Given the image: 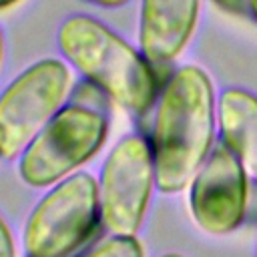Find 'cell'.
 <instances>
[{
  "label": "cell",
  "instance_id": "obj_11",
  "mask_svg": "<svg viewBox=\"0 0 257 257\" xmlns=\"http://www.w3.org/2000/svg\"><path fill=\"white\" fill-rule=\"evenodd\" d=\"M0 257H16V245L12 239V233L0 215Z\"/></svg>",
  "mask_w": 257,
  "mask_h": 257
},
{
  "label": "cell",
  "instance_id": "obj_14",
  "mask_svg": "<svg viewBox=\"0 0 257 257\" xmlns=\"http://www.w3.org/2000/svg\"><path fill=\"white\" fill-rule=\"evenodd\" d=\"M247 4V12L251 14V18L257 22V0H245Z\"/></svg>",
  "mask_w": 257,
  "mask_h": 257
},
{
  "label": "cell",
  "instance_id": "obj_15",
  "mask_svg": "<svg viewBox=\"0 0 257 257\" xmlns=\"http://www.w3.org/2000/svg\"><path fill=\"white\" fill-rule=\"evenodd\" d=\"M22 0H0V10H8V8H12V6H16V4H20Z\"/></svg>",
  "mask_w": 257,
  "mask_h": 257
},
{
  "label": "cell",
  "instance_id": "obj_12",
  "mask_svg": "<svg viewBox=\"0 0 257 257\" xmlns=\"http://www.w3.org/2000/svg\"><path fill=\"white\" fill-rule=\"evenodd\" d=\"M219 6H223L225 10H235V12H241L243 8L247 10V4H245V0H215Z\"/></svg>",
  "mask_w": 257,
  "mask_h": 257
},
{
  "label": "cell",
  "instance_id": "obj_6",
  "mask_svg": "<svg viewBox=\"0 0 257 257\" xmlns=\"http://www.w3.org/2000/svg\"><path fill=\"white\" fill-rule=\"evenodd\" d=\"M98 181L100 223L108 235H137L157 187L151 141L131 133L108 151Z\"/></svg>",
  "mask_w": 257,
  "mask_h": 257
},
{
  "label": "cell",
  "instance_id": "obj_4",
  "mask_svg": "<svg viewBox=\"0 0 257 257\" xmlns=\"http://www.w3.org/2000/svg\"><path fill=\"white\" fill-rule=\"evenodd\" d=\"M106 137L104 112L78 102L64 104L20 153L18 175L28 187H52L90 161Z\"/></svg>",
  "mask_w": 257,
  "mask_h": 257
},
{
  "label": "cell",
  "instance_id": "obj_1",
  "mask_svg": "<svg viewBox=\"0 0 257 257\" xmlns=\"http://www.w3.org/2000/svg\"><path fill=\"white\" fill-rule=\"evenodd\" d=\"M217 98L211 76L195 64L179 66L157 96L151 149L157 189L165 195L189 187L215 147Z\"/></svg>",
  "mask_w": 257,
  "mask_h": 257
},
{
  "label": "cell",
  "instance_id": "obj_5",
  "mask_svg": "<svg viewBox=\"0 0 257 257\" xmlns=\"http://www.w3.org/2000/svg\"><path fill=\"white\" fill-rule=\"evenodd\" d=\"M72 72L64 58H40L0 92V159L12 161L64 106Z\"/></svg>",
  "mask_w": 257,
  "mask_h": 257
},
{
  "label": "cell",
  "instance_id": "obj_17",
  "mask_svg": "<svg viewBox=\"0 0 257 257\" xmlns=\"http://www.w3.org/2000/svg\"><path fill=\"white\" fill-rule=\"evenodd\" d=\"M161 257H183L181 253H163Z\"/></svg>",
  "mask_w": 257,
  "mask_h": 257
},
{
  "label": "cell",
  "instance_id": "obj_8",
  "mask_svg": "<svg viewBox=\"0 0 257 257\" xmlns=\"http://www.w3.org/2000/svg\"><path fill=\"white\" fill-rule=\"evenodd\" d=\"M201 0H141L139 50L155 64L175 62L193 38Z\"/></svg>",
  "mask_w": 257,
  "mask_h": 257
},
{
  "label": "cell",
  "instance_id": "obj_10",
  "mask_svg": "<svg viewBox=\"0 0 257 257\" xmlns=\"http://www.w3.org/2000/svg\"><path fill=\"white\" fill-rule=\"evenodd\" d=\"M80 257H145V247L137 235H108Z\"/></svg>",
  "mask_w": 257,
  "mask_h": 257
},
{
  "label": "cell",
  "instance_id": "obj_7",
  "mask_svg": "<svg viewBox=\"0 0 257 257\" xmlns=\"http://www.w3.org/2000/svg\"><path fill=\"white\" fill-rule=\"evenodd\" d=\"M249 175L223 145H215L189 183V211L195 225L209 235H229L245 219Z\"/></svg>",
  "mask_w": 257,
  "mask_h": 257
},
{
  "label": "cell",
  "instance_id": "obj_2",
  "mask_svg": "<svg viewBox=\"0 0 257 257\" xmlns=\"http://www.w3.org/2000/svg\"><path fill=\"white\" fill-rule=\"evenodd\" d=\"M56 44L74 70L126 112L141 116L157 100L153 64L102 20L82 12L66 16L56 30Z\"/></svg>",
  "mask_w": 257,
  "mask_h": 257
},
{
  "label": "cell",
  "instance_id": "obj_16",
  "mask_svg": "<svg viewBox=\"0 0 257 257\" xmlns=\"http://www.w3.org/2000/svg\"><path fill=\"white\" fill-rule=\"evenodd\" d=\"M2 60H4V34L0 28V66H2Z\"/></svg>",
  "mask_w": 257,
  "mask_h": 257
},
{
  "label": "cell",
  "instance_id": "obj_13",
  "mask_svg": "<svg viewBox=\"0 0 257 257\" xmlns=\"http://www.w3.org/2000/svg\"><path fill=\"white\" fill-rule=\"evenodd\" d=\"M88 2L94 6H100V8H120V6L128 4L131 0H88Z\"/></svg>",
  "mask_w": 257,
  "mask_h": 257
},
{
  "label": "cell",
  "instance_id": "obj_3",
  "mask_svg": "<svg viewBox=\"0 0 257 257\" xmlns=\"http://www.w3.org/2000/svg\"><path fill=\"white\" fill-rule=\"evenodd\" d=\"M100 225L98 181L76 171L52 185L32 207L22 241L26 257H70Z\"/></svg>",
  "mask_w": 257,
  "mask_h": 257
},
{
  "label": "cell",
  "instance_id": "obj_9",
  "mask_svg": "<svg viewBox=\"0 0 257 257\" xmlns=\"http://www.w3.org/2000/svg\"><path fill=\"white\" fill-rule=\"evenodd\" d=\"M217 126L221 143L257 181V94L239 86L225 88L217 98Z\"/></svg>",
  "mask_w": 257,
  "mask_h": 257
}]
</instances>
